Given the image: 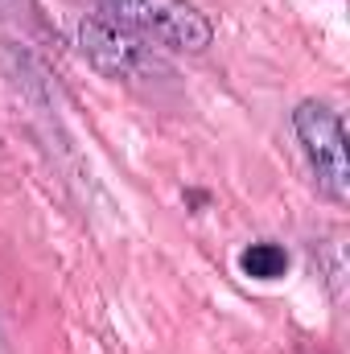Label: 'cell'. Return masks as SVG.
I'll use <instances>...</instances> for the list:
<instances>
[{"mask_svg":"<svg viewBox=\"0 0 350 354\" xmlns=\"http://www.w3.org/2000/svg\"><path fill=\"white\" fill-rule=\"evenodd\" d=\"M99 12L174 50H206L214 37V25L190 0H99Z\"/></svg>","mask_w":350,"mask_h":354,"instance_id":"cell-1","label":"cell"},{"mask_svg":"<svg viewBox=\"0 0 350 354\" xmlns=\"http://www.w3.org/2000/svg\"><path fill=\"white\" fill-rule=\"evenodd\" d=\"M293 132H297V140H301L313 174H317V189L330 202H350V157L342 120L326 103L305 99L293 111Z\"/></svg>","mask_w":350,"mask_h":354,"instance_id":"cell-2","label":"cell"},{"mask_svg":"<svg viewBox=\"0 0 350 354\" xmlns=\"http://www.w3.org/2000/svg\"><path fill=\"white\" fill-rule=\"evenodd\" d=\"M79 46H83V54L91 58V66L103 71V75H111V79H132V75H140V71L153 66L145 41H140L132 29H124V25H116L111 17H103V12L83 17V25H79Z\"/></svg>","mask_w":350,"mask_h":354,"instance_id":"cell-3","label":"cell"},{"mask_svg":"<svg viewBox=\"0 0 350 354\" xmlns=\"http://www.w3.org/2000/svg\"><path fill=\"white\" fill-rule=\"evenodd\" d=\"M239 268L252 276V280H276L288 272V252L276 248V243H252L243 256H239Z\"/></svg>","mask_w":350,"mask_h":354,"instance_id":"cell-4","label":"cell"},{"mask_svg":"<svg viewBox=\"0 0 350 354\" xmlns=\"http://www.w3.org/2000/svg\"><path fill=\"white\" fill-rule=\"evenodd\" d=\"M0 21L12 25V29H21V33H33V37L50 33V25H46L37 0H0Z\"/></svg>","mask_w":350,"mask_h":354,"instance_id":"cell-5","label":"cell"}]
</instances>
